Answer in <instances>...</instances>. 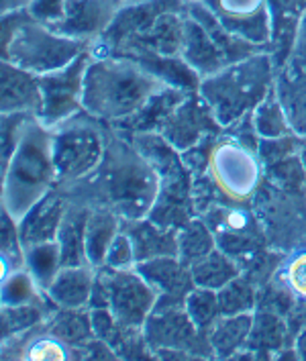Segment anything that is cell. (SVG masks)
I'll return each mask as SVG.
<instances>
[{
  "mask_svg": "<svg viewBox=\"0 0 306 361\" xmlns=\"http://www.w3.org/2000/svg\"><path fill=\"white\" fill-rule=\"evenodd\" d=\"M164 88V80L131 57L92 56L84 78V111L113 127Z\"/></svg>",
  "mask_w": 306,
  "mask_h": 361,
  "instance_id": "3",
  "label": "cell"
},
{
  "mask_svg": "<svg viewBox=\"0 0 306 361\" xmlns=\"http://www.w3.org/2000/svg\"><path fill=\"white\" fill-rule=\"evenodd\" d=\"M180 56L200 78L211 76L221 68L229 66V59L211 37V33L188 13L184 19V43Z\"/></svg>",
  "mask_w": 306,
  "mask_h": 361,
  "instance_id": "22",
  "label": "cell"
},
{
  "mask_svg": "<svg viewBox=\"0 0 306 361\" xmlns=\"http://www.w3.org/2000/svg\"><path fill=\"white\" fill-rule=\"evenodd\" d=\"M90 214V204L78 200L72 202L66 210V216L61 221L58 233L59 251H61V266H86V223ZM90 266V264H88Z\"/></svg>",
  "mask_w": 306,
  "mask_h": 361,
  "instance_id": "27",
  "label": "cell"
},
{
  "mask_svg": "<svg viewBox=\"0 0 306 361\" xmlns=\"http://www.w3.org/2000/svg\"><path fill=\"white\" fill-rule=\"evenodd\" d=\"M251 121L259 139H280V137L296 133L288 118L286 109L276 92V84L269 90V94L255 106V111L251 113Z\"/></svg>",
  "mask_w": 306,
  "mask_h": 361,
  "instance_id": "34",
  "label": "cell"
},
{
  "mask_svg": "<svg viewBox=\"0 0 306 361\" xmlns=\"http://www.w3.org/2000/svg\"><path fill=\"white\" fill-rule=\"evenodd\" d=\"M121 228L133 241L137 262H147L155 257H178V233L180 228H166L145 219H121Z\"/></svg>",
  "mask_w": 306,
  "mask_h": 361,
  "instance_id": "24",
  "label": "cell"
},
{
  "mask_svg": "<svg viewBox=\"0 0 306 361\" xmlns=\"http://www.w3.org/2000/svg\"><path fill=\"white\" fill-rule=\"evenodd\" d=\"M257 286L249 280L245 274L237 276L229 284L219 290V302L223 314H241L253 312L257 308Z\"/></svg>",
  "mask_w": 306,
  "mask_h": 361,
  "instance_id": "39",
  "label": "cell"
},
{
  "mask_svg": "<svg viewBox=\"0 0 306 361\" xmlns=\"http://www.w3.org/2000/svg\"><path fill=\"white\" fill-rule=\"evenodd\" d=\"M231 33L271 51V17L268 0H200Z\"/></svg>",
  "mask_w": 306,
  "mask_h": 361,
  "instance_id": "15",
  "label": "cell"
},
{
  "mask_svg": "<svg viewBox=\"0 0 306 361\" xmlns=\"http://www.w3.org/2000/svg\"><path fill=\"white\" fill-rule=\"evenodd\" d=\"M159 176V192L149 219L166 228H182L198 216L194 198V178L182 153L159 133H139L129 137Z\"/></svg>",
  "mask_w": 306,
  "mask_h": 361,
  "instance_id": "7",
  "label": "cell"
},
{
  "mask_svg": "<svg viewBox=\"0 0 306 361\" xmlns=\"http://www.w3.org/2000/svg\"><path fill=\"white\" fill-rule=\"evenodd\" d=\"M298 155H300L302 166H305V170H306V133L300 137V149H298Z\"/></svg>",
  "mask_w": 306,
  "mask_h": 361,
  "instance_id": "50",
  "label": "cell"
},
{
  "mask_svg": "<svg viewBox=\"0 0 306 361\" xmlns=\"http://www.w3.org/2000/svg\"><path fill=\"white\" fill-rule=\"evenodd\" d=\"M198 216L211 227L216 237V245L229 253L243 266L266 251L268 237L251 204L239 202H211Z\"/></svg>",
  "mask_w": 306,
  "mask_h": 361,
  "instance_id": "9",
  "label": "cell"
},
{
  "mask_svg": "<svg viewBox=\"0 0 306 361\" xmlns=\"http://www.w3.org/2000/svg\"><path fill=\"white\" fill-rule=\"evenodd\" d=\"M194 178V198L198 212L211 202L251 204L266 178L259 157V137L251 114L221 133L207 135L198 145L182 153Z\"/></svg>",
  "mask_w": 306,
  "mask_h": 361,
  "instance_id": "1",
  "label": "cell"
},
{
  "mask_svg": "<svg viewBox=\"0 0 306 361\" xmlns=\"http://www.w3.org/2000/svg\"><path fill=\"white\" fill-rule=\"evenodd\" d=\"M94 280L96 267L88 264L61 267L45 294L58 308H88Z\"/></svg>",
  "mask_w": 306,
  "mask_h": 361,
  "instance_id": "26",
  "label": "cell"
},
{
  "mask_svg": "<svg viewBox=\"0 0 306 361\" xmlns=\"http://www.w3.org/2000/svg\"><path fill=\"white\" fill-rule=\"evenodd\" d=\"M137 269L145 276V280L159 292V300L155 308H178L184 306L186 296L196 288L192 280L190 267L184 266L180 257H155L147 262H139Z\"/></svg>",
  "mask_w": 306,
  "mask_h": 361,
  "instance_id": "17",
  "label": "cell"
},
{
  "mask_svg": "<svg viewBox=\"0 0 306 361\" xmlns=\"http://www.w3.org/2000/svg\"><path fill=\"white\" fill-rule=\"evenodd\" d=\"M225 131L211 106L204 102V98L196 92H190L168 116L159 135H164L180 153L188 152L194 145H198L207 135Z\"/></svg>",
  "mask_w": 306,
  "mask_h": 361,
  "instance_id": "13",
  "label": "cell"
},
{
  "mask_svg": "<svg viewBox=\"0 0 306 361\" xmlns=\"http://www.w3.org/2000/svg\"><path fill=\"white\" fill-rule=\"evenodd\" d=\"M70 200L61 194L59 188L47 192L33 209L19 221V235L23 247H33L39 243H49L58 239L61 221Z\"/></svg>",
  "mask_w": 306,
  "mask_h": 361,
  "instance_id": "18",
  "label": "cell"
},
{
  "mask_svg": "<svg viewBox=\"0 0 306 361\" xmlns=\"http://www.w3.org/2000/svg\"><path fill=\"white\" fill-rule=\"evenodd\" d=\"M2 306H19L37 302L39 298H43V290L39 288L35 278L31 276V271L27 267L15 269L6 276H2Z\"/></svg>",
  "mask_w": 306,
  "mask_h": 361,
  "instance_id": "40",
  "label": "cell"
},
{
  "mask_svg": "<svg viewBox=\"0 0 306 361\" xmlns=\"http://www.w3.org/2000/svg\"><path fill=\"white\" fill-rule=\"evenodd\" d=\"M35 116V114L27 113H8L2 114V147H0V161H2V168L11 161L13 153L19 145L23 131H25V125L27 121Z\"/></svg>",
  "mask_w": 306,
  "mask_h": 361,
  "instance_id": "44",
  "label": "cell"
},
{
  "mask_svg": "<svg viewBox=\"0 0 306 361\" xmlns=\"http://www.w3.org/2000/svg\"><path fill=\"white\" fill-rule=\"evenodd\" d=\"M45 324L56 337L76 351V360L78 351L96 337L90 308H56Z\"/></svg>",
  "mask_w": 306,
  "mask_h": 361,
  "instance_id": "30",
  "label": "cell"
},
{
  "mask_svg": "<svg viewBox=\"0 0 306 361\" xmlns=\"http://www.w3.org/2000/svg\"><path fill=\"white\" fill-rule=\"evenodd\" d=\"M121 233V216L104 207H90L86 223V257L92 267H102L111 243Z\"/></svg>",
  "mask_w": 306,
  "mask_h": 361,
  "instance_id": "29",
  "label": "cell"
},
{
  "mask_svg": "<svg viewBox=\"0 0 306 361\" xmlns=\"http://www.w3.org/2000/svg\"><path fill=\"white\" fill-rule=\"evenodd\" d=\"M184 19H186V6L170 8L155 15L147 25H143L137 33H133L127 41H123L113 56H129V54L180 56L184 43Z\"/></svg>",
  "mask_w": 306,
  "mask_h": 361,
  "instance_id": "14",
  "label": "cell"
},
{
  "mask_svg": "<svg viewBox=\"0 0 306 361\" xmlns=\"http://www.w3.org/2000/svg\"><path fill=\"white\" fill-rule=\"evenodd\" d=\"M190 94L188 90L168 86L164 90H159L157 94H153L139 111L131 114L129 118L121 121L113 125V129L118 131L125 137L139 133H159V129L164 127V123L168 121V116L173 113V109Z\"/></svg>",
  "mask_w": 306,
  "mask_h": 361,
  "instance_id": "23",
  "label": "cell"
},
{
  "mask_svg": "<svg viewBox=\"0 0 306 361\" xmlns=\"http://www.w3.org/2000/svg\"><path fill=\"white\" fill-rule=\"evenodd\" d=\"M25 267L31 271L39 288L45 292L49 284L56 280L58 271L61 269V251L58 241L39 243L33 247L25 249Z\"/></svg>",
  "mask_w": 306,
  "mask_h": 361,
  "instance_id": "36",
  "label": "cell"
},
{
  "mask_svg": "<svg viewBox=\"0 0 306 361\" xmlns=\"http://www.w3.org/2000/svg\"><path fill=\"white\" fill-rule=\"evenodd\" d=\"M271 17V56L282 68L294 54L300 20L306 15V0H268Z\"/></svg>",
  "mask_w": 306,
  "mask_h": 361,
  "instance_id": "21",
  "label": "cell"
},
{
  "mask_svg": "<svg viewBox=\"0 0 306 361\" xmlns=\"http://www.w3.org/2000/svg\"><path fill=\"white\" fill-rule=\"evenodd\" d=\"M292 56L306 57V15L305 19L300 20L298 35H296V43H294V54H292Z\"/></svg>",
  "mask_w": 306,
  "mask_h": 361,
  "instance_id": "48",
  "label": "cell"
},
{
  "mask_svg": "<svg viewBox=\"0 0 306 361\" xmlns=\"http://www.w3.org/2000/svg\"><path fill=\"white\" fill-rule=\"evenodd\" d=\"M266 180L288 196H306V170L298 153L266 166Z\"/></svg>",
  "mask_w": 306,
  "mask_h": 361,
  "instance_id": "38",
  "label": "cell"
},
{
  "mask_svg": "<svg viewBox=\"0 0 306 361\" xmlns=\"http://www.w3.org/2000/svg\"><path fill=\"white\" fill-rule=\"evenodd\" d=\"M137 63H141L145 70H149L152 74L164 80L168 86H176L188 92H196L200 86V80L190 66L186 63V59L182 56H159V54H129Z\"/></svg>",
  "mask_w": 306,
  "mask_h": 361,
  "instance_id": "31",
  "label": "cell"
},
{
  "mask_svg": "<svg viewBox=\"0 0 306 361\" xmlns=\"http://www.w3.org/2000/svg\"><path fill=\"white\" fill-rule=\"evenodd\" d=\"M216 247L219 245H216L214 233L200 216L192 219L190 223L184 225L178 233V257L184 266L190 267L194 262L209 255Z\"/></svg>",
  "mask_w": 306,
  "mask_h": 361,
  "instance_id": "35",
  "label": "cell"
},
{
  "mask_svg": "<svg viewBox=\"0 0 306 361\" xmlns=\"http://www.w3.org/2000/svg\"><path fill=\"white\" fill-rule=\"evenodd\" d=\"M106 123L82 111L54 129V159L58 168L59 186L70 188L88 180L106 153Z\"/></svg>",
  "mask_w": 306,
  "mask_h": 361,
  "instance_id": "8",
  "label": "cell"
},
{
  "mask_svg": "<svg viewBox=\"0 0 306 361\" xmlns=\"http://www.w3.org/2000/svg\"><path fill=\"white\" fill-rule=\"evenodd\" d=\"M59 186L54 159V129L31 116L11 161L2 168L0 209L17 223L39 200Z\"/></svg>",
  "mask_w": 306,
  "mask_h": 361,
  "instance_id": "4",
  "label": "cell"
},
{
  "mask_svg": "<svg viewBox=\"0 0 306 361\" xmlns=\"http://www.w3.org/2000/svg\"><path fill=\"white\" fill-rule=\"evenodd\" d=\"M0 113H27L39 116L41 111V88L39 76L2 59L0 66Z\"/></svg>",
  "mask_w": 306,
  "mask_h": 361,
  "instance_id": "19",
  "label": "cell"
},
{
  "mask_svg": "<svg viewBox=\"0 0 306 361\" xmlns=\"http://www.w3.org/2000/svg\"><path fill=\"white\" fill-rule=\"evenodd\" d=\"M184 308L200 331L211 333L212 324L219 321L221 312V302H219V292L211 288H192V292L186 296Z\"/></svg>",
  "mask_w": 306,
  "mask_h": 361,
  "instance_id": "41",
  "label": "cell"
},
{
  "mask_svg": "<svg viewBox=\"0 0 306 361\" xmlns=\"http://www.w3.org/2000/svg\"><path fill=\"white\" fill-rule=\"evenodd\" d=\"M276 278L286 286L296 302L306 305V247L294 249L288 257H284L282 266L276 271Z\"/></svg>",
  "mask_w": 306,
  "mask_h": 361,
  "instance_id": "43",
  "label": "cell"
},
{
  "mask_svg": "<svg viewBox=\"0 0 306 361\" xmlns=\"http://www.w3.org/2000/svg\"><path fill=\"white\" fill-rule=\"evenodd\" d=\"M27 343L20 345L17 357L20 360H76V351L56 337L47 326L39 335H33V331L25 333Z\"/></svg>",
  "mask_w": 306,
  "mask_h": 361,
  "instance_id": "37",
  "label": "cell"
},
{
  "mask_svg": "<svg viewBox=\"0 0 306 361\" xmlns=\"http://www.w3.org/2000/svg\"><path fill=\"white\" fill-rule=\"evenodd\" d=\"M143 335L155 360L214 357L209 333L192 323L184 306L155 308L143 324Z\"/></svg>",
  "mask_w": 306,
  "mask_h": 361,
  "instance_id": "10",
  "label": "cell"
},
{
  "mask_svg": "<svg viewBox=\"0 0 306 361\" xmlns=\"http://www.w3.org/2000/svg\"><path fill=\"white\" fill-rule=\"evenodd\" d=\"M190 274L196 286L211 288V290L219 292L223 286L229 284L231 280L241 276L243 269H241L239 262L235 257H231L229 253H225L223 249L216 247L209 255L194 262L190 266Z\"/></svg>",
  "mask_w": 306,
  "mask_h": 361,
  "instance_id": "33",
  "label": "cell"
},
{
  "mask_svg": "<svg viewBox=\"0 0 306 361\" xmlns=\"http://www.w3.org/2000/svg\"><path fill=\"white\" fill-rule=\"evenodd\" d=\"M0 237H2V276L25 267V247L20 241L19 223L6 212H0Z\"/></svg>",
  "mask_w": 306,
  "mask_h": 361,
  "instance_id": "42",
  "label": "cell"
},
{
  "mask_svg": "<svg viewBox=\"0 0 306 361\" xmlns=\"http://www.w3.org/2000/svg\"><path fill=\"white\" fill-rule=\"evenodd\" d=\"M137 264L139 262H137L133 241L121 228V233L116 235L115 241L109 247V253H106V259H104V266L102 267H111V269H135Z\"/></svg>",
  "mask_w": 306,
  "mask_h": 361,
  "instance_id": "46",
  "label": "cell"
},
{
  "mask_svg": "<svg viewBox=\"0 0 306 361\" xmlns=\"http://www.w3.org/2000/svg\"><path fill=\"white\" fill-rule=\"evenodd\" d=\"M288 341V323L282 312L255 308L247 347L237 357H278Z\"/></svg>",
  "mask_w": 306,
  "mask_h": 361,
  "instance_id": "25",
  "label": "cell"
},
{
  "mask_svg": "<svg viewBox=\"0 0 306 361\" xmlns=\"http://www.w3.org/2000/svg\"><path fill=\"white\" fill-rule=\"evenodd\" d=\"M276 92L298 135L306 133V57L290 56L276 72Z\"/></svg>",
  "mask_w": 306,
  "mask_h": 361,
  "instance_id": "20",
  "label": "cell"
},
{
  "mask_svg": "<svg viewBox=\"0 0 306 361\" xmlns=\"http://www.w3.org/2000/svg\"><path fill=\"white\" fill-rule=\"evenodd\" d=\"M129 2L135 0H68L66 17L56 27V31L92 43L104 35L116 15Z\"/></svg>",
  "mask_w": 306,
  "mask_h": 361,
  "instance_id": "16",
  "label": "cell"
},
{
  "mask_svg": "<svg viewBox=\"0 0 306 361\" xmlns=\"http://www.w3.org/2000/svg\"><path fill=\"white\" fill-rule=\"evenodd\" d=\"M300 137L302 135L292 133L286 135V137H280V139H259V157L264 161V168L298 153Z\"/></svg>",
  "mask_w": 306,
  "mask_h": 361,
  "instance_id": "45",
  "label": "cell"
},
{
  "mask_svg": "<svg viewBox=\"0 0 306 361\" xmlns=\"http://www.w3.org/2000/svg\"><path fill=\"white\" fill-rule=\"evenodd\" d=\"M33 0H0V11L2 15L4 13H15V11H23V8H29Z\"/></svg>",
  "mask_w": 306,
  "mask_h": 361,
  "instance_id": "49",
  "label": "cell"
},
{
  "mask_svg": "<svg viewBox=\"0 0 306 361\" xmlns=\"http://www.w3.org/2000/svg\"><path fill=\"white\" fill-rule=\"evenodd\" d=\"M88 180L96 182L98 190L92 207L111 209L121 219L149 216L159 192V176L152 161L118 131L109 135L104 159Z\"/></svg>",
  "mask_w": 306,
  "mask_h": 361,
  "instance_id": "2",
  "label": "cell"
},
{
  "mask_svg": "<svg viewBox=\"0 0 306 361\" xmlns=\"http://www.w3.org/2000/svg\"><path fill=\"white\" fill-rule=\"evenodd\" d=\"M90 45L31 17L27 8L2 15V59L37 76L68 66Z\"/></svg>",
  "mask_w": 306,
  "mask_h": 361,
  "instance_id": "6",
  "label": "cell"
},
{
  "mask_svg": "<svg viewBox=\"0 0 306 361\" xmlns=\"http://www.w3.org/2000/svg\"><path fill=\"white\" fill-rule=\"evenodd\" d=\"M276 61L271 51L233 61L211 76L202 78L198 94L211 106L219 125L227 129L255 111L276 84Z\"/></svg>",
  "mask_w": 306,
  "mask_h": 361,
  "instance_id": "5",
  "label": "cell"
},
{
  "mask_svg": "<svg viewBox=\"0 0 306 361\" xmlns=\"http://www.w3.org/2000/svg\"><path fill=\"white\" fill-rule=\"evenodd\" d=\"M58 306L49 300L47 294H43V298H39L37 302L19 306H2L0 312V321H2V343L19 339L25 333L37 329L49 319V314L56 310Z\"/></svg>",
  "mask_w": 306,
  "mask_h": 361,
  "instance_id": "32",
  "label": "cell"
},
{
  "mask_svg": "<svg viewBox=\"0 0 306 361\" xmlns=\"http://www.w3.org/2000/svg\"><path fill=\"white\" fill-rule=\"evenodd\" d=\"M90 57H92L90 49H86L68 66L39 76V88H41L39 121L43 125L56 129L58 125L84 111V78Z\"/></svg>",
  "mask_w": 306,
  "mask_h": 361,
  "instance_id": "11",
  "label": "cell"
},
{
  "mask_svg": "<svg viewBox=\"0 0 306 361\" xmlns=\"http://www.w3.org/2000/svg\"><path fill=\"white\" fill-rule=\"evenodd\" d=\"M253 312L219 317V321L212 324L211 333H209L214 357L235 360L247 347L249 335L253 329Z\"/></svg>",
  "mask_w": 306,
  "mask_h": 361,
  "instance_id": "28",
  "label": "cell"
},
{
  "mask_svg": "<svg viewBox=\"0 0 306 361\" xmlns=\"http://www.w3.org/2000/svg\"><path fill=\"white\" fill-rule=\"evenodd\" d=\"M96 276L106 286L109 308L115 314L116 321L143 329V324L149 319L159 300V292L145 280V276L137 267L135 269L98 267Z\"/></svg>",
  "mask_w": 306,
  "mask_h": 361,
  "instance_id": "12",
  "label": "cell"
},
{
  "mask_svg": "<svg viewBox=\"0 0 306 361\" xmlns=\"http://www.w3.org/2000/svg\"><path fill=\"white\" fill-rule=\"evenodd\" d=\"M66 6L68 0H33L27 11L31 13V17L56 29L66 17Z\"/></svg>",
  "mask_w": 306,
  "mask_h": 361,
  "instance_id": "47",
  "label": "cell"
}]
</instances>
